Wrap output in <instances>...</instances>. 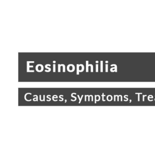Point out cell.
<instances>
[{"label":"cell","instance_id":"13","mask_svg":"<svg viewBox=\"0 0 155 152\" xmlns=\"http://www.w3.org/2000/svg\"><path fill=\"white\" fill-rule=\"evenodd\" d=\"M98 65H96V72H98Z\"/></svg>","mask_w":155,"mask_h":152},{"label":"cell","instance_id":"9","mask_svg":"<svg viewBox=\"0 0 155 152\" xmlns=\"http://www.w3.org/2000/svg\"><path fill=\"white\" fill-rule=\"evenodd\" d=\"M61 66L60 64L58 65V71L59 72H61Z\"/></svg>","mask_w":155,"mask_h":152},{"label":"cell","instance_id":"18","mask_svg":"<svg viewBox=\"0 0 155 152\" xmlns=\"http://www.w3.org/2000/svg\"><path fill=\"white\" fill-rule=\"evenodd\" d=\"M96 63H98V61H96Z\"/></svg>","mask_w":155,"mask_h":152},{"label":"cell","instance_id":"17","mask_svg":"<svg viewBox=\"0 0 155 152\" xmlns=\"http://www.w3.org/2000/svg\"><path fill=\"white\" fill-rule=\"evenodd\" d=\"M53 63H56V62L55 61H53Z\"/></svg>","mask_w":155,"mask_h":152},{"label":"cell","instance_id":"12","mask_svg":"<svg viewBox=\"0 0 155 152\" xmlns=\"http://www.w3.org/2000/svg\"><path fill=\"white\" fill-rule=\"evenodd\" d=\"M102 64H103V61H101V72H102V71H103V70H102V69H103V68H102V67H103V66H102Z\"/></svg>","mask_w":155,"mask_h":152},{"label":"cell","instance_id":"11","mask_svg":"<svg viewBox=\"0 0 155 152\" xmlns=\"http://www.w3.org/2000/svg\"><path fill=\"white\" fill-rule=\"evenodd\" d=\"M61 66H62L63 67V72H65V66L64 65H63V64H62V65H61Z\"/></svg>","mask_w":155,"mask_h":152},{"label":"cell","instance_id":"1","mask_svg":"<svg viewBox=\"0 0 155 152\" xmlns=\"http://www.w3.org/2000/svg\"><path fill=\"white\" fill-rule=\"evenodd\" d=\"M30 63H34V61H31V62H29V61H28V62H27V72H34V70H30V68L31 67H33V66H29V64Z\"/></svg>","mask_w":155,"mask_h":152},{"label":"cell","instance_id":"7","mask_svg":"<svg viewBox=\"0 0 155 152\" xmlns=\"http://www.w3.org/2000/svg\"><path fill=\"white\" fill-rule=\"evenodd\" d=\"M78 97L79 99V104H80L81 102V99H82V97H83V95H82L81 96V98H80L79 95H78Z\"/></svg>","mask_w":155,"mask_h":152},{"label":"cell","instance_id":"10","mask_svg":"<svg viewBox=\"0 0 155 152\" xmlns=\"http://www.w3.org/2000/svg\"><path fill=\"white\" fill-rule=\"evenodd\" d=\"M53 66V72H56V65L54 64Z\"/></svg>","mask_w":155,"mask_h":152},{"label":"cell","instance_id":"19","mask_svg":"<svg viewBox=\"0 0 155 152\" xmlns=\"http://www.w3.org/2000/svg\"><path fill=\"white\" fill-rule=\"evenodd\" d=\"M67 102V100H65V103H66Z\"/></svg>","mask_w":155,"mask_h":152},{"label":"cell","instance_id":"8","mask_svg":"<svg viewBox=\"0 0 155 152\" xmlns=\"http://www.w3.org/2000/svg\"><path fill=\"white\" fill-rule=\"evenodd\" d=\"M74 94V93H72V94H71V96L72 97L74 98L75 99V100H72V99H71V101H76V100H77V98L76 97L74 96H73V95Z\"/></svg>","mask_w":155,"mask_h":152},{"label":"cell","instance_id":"14","mask_svg":"<svg viewBox=\"0 0 155 152\" xmlns=\"http://www.w3.org/2000/svg\"><path fill=\"white\" fill-rule=\"evenodd\" d=\"M108 65H106V72H107L108 71Z\"/></svg>","mask_w":155,"mask_h":152},{"label":"cell","instance_id":"5","mask_svg":"<svg viewBox=\"0 0 155 152\" xmlns=\"http://www.w3.org/2000/svg\"><path fill=\"white\" fill-rule=\"evenodd\" d=\"M79 67V65L78 64V65H77V75H79V72H80Z\"/></svg>","mask_w":155,"mask_h":152},{"label":"cell","instance_id":"15","mask_svg":"<svg viewBox=\"0 0 155 152\" xmlns=\"http://www.w3.org/2000/svg\"><path fill=\"white\" fill-rule=\"evenodd\" d=\"M87 96L88 97V101H90V97L91 96V95H87Z\"/></svg>","mask_w":155,"mask_h":152},{"label":"cell","instance_id":"6","mask_svg":"<svg viewBox=\"0 0 155 152\" xmlns=\"http://www.w3.org/2000/svg\"><path fill=\"white\" fill-rule=\"evenodd\" d=\"M80 66L82 67V70H80V72H82V71H84V66L82 64H80L79 65Z\"/></svg>","mask_w":155,"mask_h":152},{"label":"cell","instance_id":"3","mask_svg":"<svg viewBox=\"0 0 155 152\" xmlns=\"http://www.w3.org/2000/svg\"><path fill=\"white\" fill-rule=\"evenodd\" d=\"M48 66H51V65H50V64H47V65L45 66V68L47 69H49V70H45V71L46 72H50V71L51 70V69L50 68L48 67Z\"/></svg>","mask_w":155,"mask_h":152},{"label":"cell","instance_id":"4","mask_svg":"<svg viewBox=\"0 0 155 152\" xmlns=\"http://www.w3.org/2000/svg\"><path fill=\"white\" fill-rule=\"evenodd\" d=\"M91 65H88V61H86V72H88V66H91Z\"/></svg>","mask_w":155,"mask_h":152},{"label":"cell","instance_id":"16","mask_svg":"<svg viewBox=\"0 0 155 152\" xmlns=\"http://www.w3.org/2000/svg\"><path fill=\"white\" fill-rule=\"evenodd\" d=\"M45 95H44V96H43V98H44V99H43V100H44V101H45Z\"/></svg>","mask_w":155,"mask_h":152},{"label":"cell","instance_id":"2","mask_svg":"<svg viewBox=\"0 0 155 152\" xmlns=\"http://www.w3.org/2000/svg\"><path fill=\"white\" fill-rule=\"evenodd\" d=\"M70 69H71L69 70V72H72L74 71V70H75V66H74V65H72V67L71 68H70V67L68 65V67H67L68 70Z\"/></svg>","mask_w":155,"mask_h":152}]
</instances>
